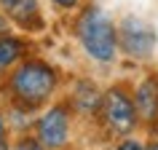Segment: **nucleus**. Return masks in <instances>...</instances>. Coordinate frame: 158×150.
Instances as JSON below:
<instances>
[{
    "label": "nucleus",
    "instance_id": "nucleus-1",
    "mask_svg": "<svg viewBox=\"0 0 158 150\" xmlns=\"http://www.w3.org/2000/svg\"><path fill=\"white\" fill-rule=\"evenodd\" d=\"M78 40L97 62H113L118 51V30L102 8H86L78 19Z\"/></svg>",
    "mask_w": 158,
    "mask_h": 150
},
{
    "label": "nucleus",
    "instance_id": "nucleus-2",
    "mask_svg": "<svg viewBox=\"0 0 158 150\" xmlns=\"http://www.w3.org/2000/svg\"><path fill=\"white\" fill-rule=\"evenodd\" d=\"M54 89H56V73L51 65L40 62V59H27L11 75V91L27 107L43 105L54 94Z\"/></svg>",
    "mask_w": 158,
    "mask_h": 150
},
{
    "label": "nucleus",
    "instance_id": "nucleus-3",
    "mask_svg": "<svg viewBox=\"0 0 158 150\" xmlns=\"http://www.w3.org/2000/svg\"><path fill=\"white\" fill-rule=\"evenodd\" d=\"M99 115L105 121V126L118 137H129L139 123V115H137V107H134V97L123 86H113V89L105 91L102 105H99Z\"/></svg>",
    "mask_w": 158,
    "mask_h": 150
},
{
    "label": "nucleus",
    "instance_id": "nucleus-4",
    "mask_svg": "<svg viewBox=\"0 0 158 150\" xmlns=\"http://www.w3.org/2000/svg\"><path fill=\"white\" fill-rule=\"evenodd\" d=\"M156 30L139 16H123L118 24V46L131 59H150L156 51Z\"/></svg>",
    "mask_w": 158,
    "mask_h": 150
},
{
    "label": "nucleus",
    "instance_id": "nucleus-5",
    "mask_svg": "<svg viewBox=\"0 0 158 150\" xmlns=\"http://www.w3.org/2000/svg\"><path fill=\"white\" fill-rule=\"evenodd\" d=\"M67 137H70V115H67V107H51L46 115L38 121V142H40L46 150H59L67 145Z\"/></svg>",
    "mask_w": 158,
    "mask_h": 150
},
{
    "label": "nucleus",
    "instance_id": "nucleus-6",
    "mask_svg": "<svg viewBox=\"0 0 158 150\" xmlns=\"http://www.w3.org/2000/svg\"><path fill=\"white\" fill-rule=\"evenodd\" d=\"M0 8L11 22H16L24 30H40L43 27L38 0H0Z\"/></svg>",
    "mask_w": 158,
    "mask_h": 150
},
{
    "label": "nucleus",
    "instance_id": "nucleus-7",
    "mask_svg": "<svg viewBox=\"0 0 158 150\" xmlns=\"http://www.w3.org/2000/svg\"><path fill=\"white\" fill-rule=\"evenodd\" d=\"M134 107H137V115L142 121H148V123L158 118V78L156 75L145 78L137 86V91H134Z\"/></svg>",
    "mask_w": 158,
    "mask_h": 150
},
{
    "label": "nucleus",
    "instance_id": "nucleus-8",
    "mask_svg": "<svg viewBox=\"0 0 158 150\" xmlns=\"http://www.w3.org/2000/svg\"><path fill=\"white\" fill-rule=\"evenodd\" d=\"M102 97H105V94H102L99 89L91 83V81H78V83H75L73 102H75V110H78V113H86V115L99 113Z\"/></svg>",
    "mask_w": 158,
    "mask_h": 150
},
{
    "label": "nucleus",
    "instance_id": "nucleus-9",
    "mask_svg": "<svg viewBox=\"0 0 158 150\" xmlns=\"http://www.w3.org/2000/svg\"><path fill=\"white\" fill-rule=\"evenodd\" d=\"M24 54V43L19 38H8V35H0V73L8 70L14 62H19Z\"/></svg>",
    "mask_w": 158,
    "mask_h": 150
},
{
    "label": "nucleus",
    "instance_id": "nucleus-10",
    "mask_svg": "<svg viewBox=\"0 0 158 150\" xmlns=\"http://www.w3.org/2000/svg\"><path fill=\"white\" fill-rule=\"evenodd\" d=\"M11 150H46V148H43L38 140H32V137H24V140H19Z\"/></svg>",
    "mask_w": 158,
    "mask_h": 150
},
{
    "label": "nucleus",
    "instance_id": "nucleus-11",
    "mask_svg": "<svg viewBox=\"0 0 158 150\" xmlns=\"http://www.w3.org/2000/svg\"><path fill=\"white\" fill-rule=\"evenodd\" d=\"M115 150H142V145H139V142H134V140H123Z\"/></svg>",
    "mask_w": 158,
    "mask_h": 150
},
{
    "label": "nucleus",
    "instance_id": "nucleus-12",
    "mask_svg": "<svg viewBox=\"0 0 158 150\" xmlns=\"http://www.w3.org/2000/svg\"><path fill=\"white\" fill-rule=\"evenodd\" d=\"M54 3H56L59 8H75L78 6V0H54Z\"/></svg>",
    "mask_w": 158,
    "mask_h": 150
},
{
    "label": "nucleus",
    "instance_id": "nucleus-13",
    "mask_svg": "<svg viewBox=\"0 0 158 150\" xmlns=\"http://www.w3.org/2000/svg\"><path fill=\"white\" fill-rule=\"evenodd\" d=\"M0 140H6V121H3V115H0Z\"/></svg>",
    "mask_w": 158,
    "mask_h": 150
},
{
    "label": "nucleus",
    "instance_id": "nucleus-14",
    "mask_svg": "<svg viewBox=\"0 0 158 150\" xmlns=\"http://www.w3.org/2000/svg\"><path fill=\"white\" fill-rule=\"evenodd\" d=\"M142 150H158V140H153V142H148V145H145V148Z\"/></svg>",
    "mask_w": 158,
    "mask_h": 150
},
{
    "label": "nucleus",
    "instance_id": "nucleus-15",
    "mask_svg": "<svg viewBox=\"0 0 158 150\" xmlns=\"http://www.w3.org/2000/svg\"><path fill=\"white\" fill-rule=\"evenodd\" d=\"M0 150H11L8 145H6V140H0Z\"/></svg>",
    "mask_w": 158,
    "mask_h": 150
},
{
    "label": "nucleus",
    "instance_id": "nucleus-16",
    "mask_svg": "<svg viewBox=\"0 0 158 150\" xmlns=\"http://www.w3.org/2000/svg\"><path fill=\"white\" fill-rule=\"evenodd\" d=\"M3 30H6V27H3V19H0V32H3Z\"/></svg>",
    "mask_w": 158,
    "mask_h": 150
}]
</instances>
